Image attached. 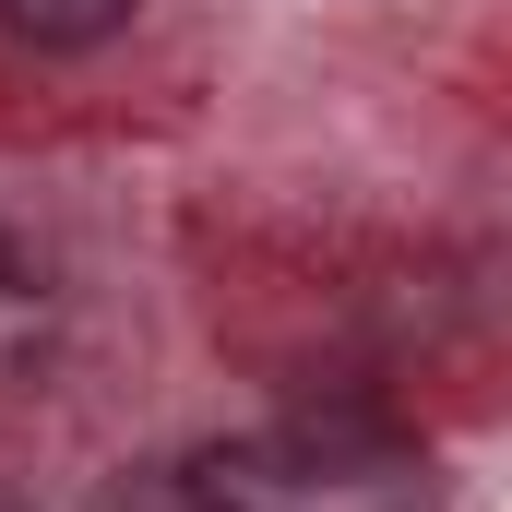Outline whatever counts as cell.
Here are the masks:
<instances>
[{"label":"cell","mask_w":512,"mask_h":512,"mask_svg":"<svg viewBox=\"0 0 512 512\" xmlns=\"http://www.w3.org/2000/svg\"><path fill=\"white\" fill-rule=\"evenodd\" d=\"M393 465H405V441H393L382 417L334 405V417H274V429L179 453L155 477V501L167 512H334V501H358V489H382Z\"/></svg>","instance_id":"cell-1"},{"label":"cell","mask_w":512,"mask_h":512,"mask_svg":"<svg viewBox=\"0 0 512 512\" xmlns=\"http://www.w3.org/2000/svg\"><path fill=\"white\" fill-rule=\"evenodd\" d=\"M143 0H0V24H12V48H48V60H84V48H108Z\"/></svg>","instance_id":"cell-2"},{"label":"cell","mask_w":512,"mask_h":512,"mask_svg":"<svg viewBox=\"0 0 512 512\" xmlns=\"http://www.w3.org/2000/svg\"><path fill=\"white\" fill-rule=\"evenodd\" d=\"M0 298H12V239H0Z\"/></svg>","instance_id":"cell-3"}]
</instances>
